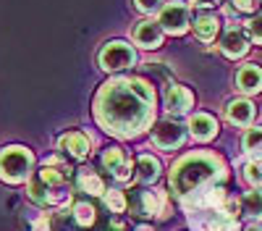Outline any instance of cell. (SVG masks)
<instances>
[{
	"label": "cell",
	"instance_id": "cell-28",
	"mask_svg": "<svg viewBox=\"0 0 262 231\" xmlns=\"http://www.w3.org/2000/svg\"><path fill=\"white\" fill-rule=\"evenodd\" d=\"M231 8L236 13H254L257 11V0H231Z\"/></svg>",
	"mask_w": 262,
	"mask_h": 231
},
{
	"label": "cell",
	"instance_id": "cell-13",
	"mask_svg": "<svg viewBox=\"0 0 262 231\" xmlns=\"http://www.w3.org/2000/svg\"><path fill=\"white\" fill-rule=\"evenodd\" d=\"M170 205H168V195L163 189H149V192L139 195V216H158V218H168Z\"/></svg>",
	"mask_w": 262,
	"mask_h": 231
},
{
	"label": "cell",
	"instance_id": "cell-15",
	"mask_svg": "<svg viewBox=\"0 0 262 231\" xmlns=\"http://www.w3.org/2000/svg\"><path fill=\"white\" fill-rule=\"evenodd\" d=\"M254 102L247 100V97H236L226 105V118L233 123V126H249L254 121Z\"/></svg>",
	"mask_w": 262,
	"mask_h": 231
},
{
	"label": "cell",
	"instance_id": "cell-26",
	"mask_svg": "<svg viewBox=\"0 0 262 231\" xmlns=\"http://www.w3.org/2000/svg\"><path fill=\"white\" fill-rule=\"evenodd\" d=\"M244 27H247V34L254 45H262V13H254Z\"/></svg>",
	"mask_w": 262,
	"mask_h": 231
},
{
	"label": "cell",
	"instance_id": "cell-32",
	"mask_svg": "<svg viewBox=\"0 0 262 231\" xmlns=\"http://www.w3.org/2000/svg\"><path fill=\"white\" fill-rule=\"evenodd\" d=\"M247 231H262V226H249Z\"/></svg>",
	"mask_w": 262,
	"mask_h": 231
},
{
	"label": "cell",
	"instance_id": "cell-24",
	"mask_svg": "<svg viewBox=\"0 0 262 231\" xmlns=\"http://www.w3.org/2000/svg\"><path fill=\"white\" fill-rule=\"evenodd\" d=\"M105 205L111 207V213H123V210L128 207V200L123 192H118V189H111V192H105Z\"/></svg>",
	"mask_w": 262,
	"mask_h": 231
},
{
	"label": "cell",
	"instance_id": "cell-12",
	"mask_svg": "<svg viewBox=\"0 0 262 231\" xmlns=\"http://www.w3.org/2000/svg\"><path fill=\"white\" fill-rule=\"evenodd\" d=\"M163 100H165V111L170 116H184L194 105V92L189 87H184V84H168Z\"/></svg>",
	"mask_w": 262,
	"mask_h": 231
},
{
	"label": "cell",
	"instance_id": "cell-20",
	"mask_svg": "<svg viewBox=\"0 0 262 231\" xmlns=\"http://www.w3.org/2000/svg\"><path fill=\"white\" fill-rule=\"evenodd\" d=\"M242 207H244V213L249 216V218H257V221H262V189H252V192H247L244 197H242Z\"/></svg>",
	"mask_w": 262,
	"mask_h": 231
},
{
	"label": "cell",
	"instance_id": "cell-27",
	"mask_svg": "<svg viewBox=\"0 0 262 231\" xmlns=\"http://www.w3.org/2000/svg\"><path fill=\"white\" fill-rule=\"evenodd\" d=\"M163 0H134V8L144 16H152V13H160L163 11Z\"/></svg>",
	"mask_w": 262,
	"mask_h": 231
},
{
	"label": "cell",
	"instance_id": "cell-2",
	"mask_svg": "<svg viewBox=\"0 0 262 231\" xmlns=\"http://www.w3.org/2000/svg\"><path fill=\"white\" fill-rule=\"evenodd\" d=\"M226 179V163L212 153H191L184 155L170 168V189L179 197H189L196 189L212 186V181Z\"/></svg>",
	"mask_w": 262,
	"mask_h": 231
},
{
	"label": "cell",
	"instance_id": "cell-9",
	"mask_svg": "<svg viewBox=\"0 0 262 231\" xmlns=\"http://www.w3.org/2000/svg\"><path fill=\"white\" fill-rule=\"evenodd\" d=\"M249 50V34H247V27H228L226 34L221 37V53L231 60L236 58H244Z\"/></svg>",
	"mask_w": 262,
	"mask_h": 231
},
{
	"label": "cell",
	"instance_id": "cell-8",
	"mask_svg": "<svg viewBox=\"0 0 262 231\" xmlns=\"http://www.w3.org/2000/svg\"><path fill=\"white\" fill-rule=\"evenodd\" d=\"M102 165L118 181H131L137 174V163H131V158L123 153V147H107L102 153Z\"/></svg>",
	"mask_w": 262,
	"mask_h": 231
},
{
	"label": "cell",
	"instance_id": "cell-6",
	"mask_svg": "<svg viewBox=\"0 0 262 231\" xmlns=\"http://www.w3.org/2000/svg\"><path fill=\"white\" fill-rule=\"evenodd\" d=\"M186 142V126L179 123L176 118H165V121H158L152 126V144L163 153H173Z\"/></svg>",
	"mask_w": 262,
	"mask_h": 231
},
{
	"label": "cell",
	"instance_id": "cell-23",
	"mask_svg": "<svg viewBox=\"0 0 262 231\" xmlns=\"http://www.w3.org/2000/svg\"><path fill=\"white\" fill-rule=\"evenodd\" d=\"M74 218H76L79 226L86 228V226H92V223H95L97 216H95V207H92L90 202H76V205H74Z\"/></svg>",
	"mask_w": 262,
	"mask_h": 231
},
{
	"label": "cell",
	"instance_id": "cell-21",
	"mask_svg": "<svg viewBox=\"0 0 262 231\" xmlns=\"http://www.w3.org/2000/svg\"><path fill=\"white\" fill-rule=\"evenodd\" d=\"M226 200H228V195H226V189L221 186V184H212V186H207L205 189V197L200 200V205H207V207H223L226 205Z\"/></svg>",
	"mask_w": 262,
	"mask_h": 231
},
{
	"label": "cell",
	"instance_id": "cell-30",
	"mask_svg": "<svg viewBox=\"0 0 262 231\" xmlns=\"http://www.w3.org/2000/svg\"><path fill=\"white\" fill-rule=\"evenodd\" d=\"M221 0H191V6H196V8H202V11H207V8H215Z\"/></svg>",
	"mask_w": 262,
	"mask_h": 231
},
{
	"label": "cell",
	"instance_id": "cell-18",
	"mask_svg": "<svg viewBox=\"0 0 262 231\" xmlns=\"http://www.w3.org/2000/svg\"><path fill=\"white\" fill-rule=\"evenodd\" d=\"M134 179L139 184H155L160 179V160L152 155H139L137 158V174Z\"/></svg>",
	"mask_w": 262,
	"mask_h": 231
},
{
	"label": "cell",
	"instance_id": "cell-25",
	"mask_svg": "<svg viewBox=\"0 0 262 231\" xmlns=\"http://www.w3.org/2000/svg\"><path fill=\"white\" fill-rule=\"evenodd\" d=\"M244 179L252 186H262V158H254L244 165Z\"/></svg>",
	"mask_w": 262,
	"mask_h": 231
},
{
	"label": "cell",
	"instance_id": "cell-4",
	"mask_svg": "<svg viewBox=\"0 0 262 231\" xmlns=\"http://www.w3.org/2000/svg\"><path fill=\"white\" fill-rule=\"evenodd\" d=\"M34 174V153L21 144L0 150V179L8 184H21Z\"/></svg>",
	"mask_w": 262,
	"mask_h": 231
},
{
	"label": "cell",
	"instance_id": "cell-11",
	"mask_svg": "<svg viewBox=\"0 0 262 231\" xmlns=\"http://www.w3.org/2000/svg\"><path fill=\"white\" fill-rule=\"evenodd\" d=\"M58 150L74 160H84L92 153V137H86L84 132H69L58 139Z\"/></svg>",
	"mask_w": 262,
	"mask_h": 231
},
{
	"label": "cell",
	"instance_id": "cell-1",
	"mask_svg": "<svg viewBox=\"0 0 262 231\" xmlns=\"http://www.w3.org/2000/svg\"><path fill=\"white\" fill-rule=\"evenodd\" d=\"M95 121L102 132L118 139H134L152 129L155 121V90L142 76L107 79L92 102Z\"/></svg>",
	"mask_w": 262,
	"mask_h": 231
},
{
	"label": "cell",
	"instance_id": "cell-16",
	"mask_svg": "<svg viewBox=\"0 0 262 231\" xmlns=\"http://www.w3.org/2000/svg\"><path fill=\"white\" fill-rule=\"evenodd\" d=\"M191 29H194V37L202 39V42H212L217 37V32H221V18H217L215 13H196L194 21H191Z\"/></svg>",
	"mask_w": 262,
	"mask_h": 231
},
{
	"label": "cell",
	"instance_id": "cell-3",
	"mask_svg": "<svg viewBox=\"0 0 262 231\" xmlns=\"http://www.w3.org/2000/svg\"><path fill=\"white\" fill-rule=\"evenodd\" d=\"M69 163L60 155H53L42 163L39 171L29 176V197L42 207H66L71 205L69 192Z\"/></svg>",
	"mask_w": 262,
	"mask_h": 231
},
{
	"label": "cell",
	"instance_id": "cell-22",
	"mask_svg": "<svg viewBox=\"0 0 262 231\" xmlns=\"http://www.w3.org/2000/svg\"><path fill=\"white\" fill-rule=\"evenodd\" d=\"M242 144H244V153L262 155V126H252V129H247Z\"/></svg>",
	"mask_w": 262,
	"mask_h": 231
},
{
	"label": "cell",
	"instance_id": "cell-19",
	"mask_svg": "<svg viewBox=\"0 0 262 231\" xmlns=\"http://www.w3.org/2000/svg\"><path fill=\"white\" fill-rule=\"evenodd\" d=\"M76 186L81 189V192L92 195V197L105 195V181L92 171V168H79V174H76Z\"/></svg>",
	"mask_w": 262,
	"mask_h": 231
},
{
	"label": "cell",
	"instance_id": "cell-5",
	"mask_svg": "<svg viewBox=\"0 0 262 231\" xmlns=\"http://www.w3.org/2000/svg\"><path fill=\"white\" fill-rule=\"evenodd\" d=\"M97 63L100 69L107 71V74H118V71H126L131 66H137V50L128 45L123 39H111L105 42L97 53Z\"/></svg>",
	"mask_w": 262,
	"mask_h": 231
},
{
	"label": "cell",
	"instance_id": "cell-14",
	"mask_svg": "<svg viewBox=\"0 0 262 231\" xmlns=\"http://www.w3.org/2000/svg\"><path fill=\"white\" fill-rule=\"evenodd\" d=\"M236 90L242 95H257L262 92V69L257 63H247L236 71Z\"/></svg>",
	"mask_w": 262,
	"mask_h": 231
},
{
	"label": "cell",
	"instance_id": "cell-10",
	"mask_svg": "<svg viewBox=\"0 0 262 231\" xmlns=\"http://www.w3.org/2000/svg\"><path fill=\"white\" fill-rule=\"evenodd\" d=\"M163 27L160 21L155 18H144L139 21V24L134 27V32H131V37H134V42L142 48V50H158L163 45Z\"/></svg>",
	"mask_w": 262,
	"mask_h": 231
},
{
	"label": "cell",
	"instance_id": "cell-17",
	"mask_svg": "<svg viewBox=\"0 0 262 231\" xmlns=\"http://www.w3.org/2000/svg\"><path fill=\"white\" fill-rule=\"evenodd\" d=\"M189 134L200 142H210L217 134V121L210 113H194L189 118Z\"/></svg>",
	"mask_w": 262,
	"mask_h": 231
},
{
	"label": "cell",
	"instance_id": "cell-7",
	"mask_svg": "<svg viewBox=\"0 0 262 231\" xmlns=\"http://www.w3.org/2000/svg\"><path fill=\"white\" fill-rule=\"evenodd\" d=\"M158 21H160V27H163V32H165V34L179 37V34H184V32L191 27V13H189V6H186V3H181V0H170V3H165V6H163V11H160Z\"/></svg>",
	"mask_w": 262,
	"mask_h": 231
},
{
	"label": "cell",
	"instance_id": "cell-31",
	"mask_svg": "<svg viewBox=\"0 0 262 231\" xmlns=\"http://www.w3.org/2000/svg\"><path fill=\"white\" fill-rule=\"evenodd\" d=\"M137 231H155L152 226H137Z\"/></svg>",
	"mask_w": 262,
	"mask_h": 231
},
{
	"label": "cell",
	"instance_id": "cell-29",
	"mask_svg": "<svg viewBox=\"0 0 262 231\" xmlns=\"http://www.w3.org/2000/svg\"><path fill=\"white\" fill-rule=\"evenodd\" d=\"M32 231H53V223L48 218V213H39L32 218Z\"/></svg>",
	"mask_w": 262,
	"mask_h": 231
}]
</instances>
